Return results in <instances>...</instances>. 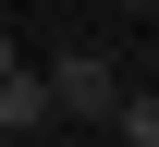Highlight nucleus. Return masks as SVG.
Wrapping results in <instances>:
<instances>
[{
	"label": "nucleus",
	"mask_w": 159,
	"mask_h": 147,
	"mask_svg": "<svg viewBox=\"0 0 159 147\" xmlns=\"http://www.w3.org/2000/svg\"><path fill=\"white\" fill-rule=\"evenodd\" d=\"M0 74H25V49H12V25H0Z\"/></svg>",
	"instance_id": "4"
},
{
	"label": "nucleus",
	"mask_w": 159,
	"mask_h": 147,
	"mask_svg": "<svg viewBox=\"0 0 159 147\" xmlns=\"http://www.w3.org/2000/svg\"><path fill=\"white\" fill-rule=\"evenodd\" d=\"M110 98H122L110 49H61V62H49V110H61V123H110Z\"/></svg>",
	"instance_id": "1"
},
{
	"label": "nucleus",
	"mask_w": 159,
	"mask_h": 147,
	"mask_svg": "<svg viewBox=\"0 0 159 147\" xmlns=\"http://www.w3.org/2000/svg\"><path fill=\"white\" fill-rule=\"evenodd\" d=\"M110 135H122V147H159V98H147V86L110 98Z\"/></svg>",
	"instance_id": "3"
},
{
	"label": "nucleus",
	"mask_w": 159,
	"mask_h": 147,
	"mask_svg": "<svg viewBox=\"0 0 159 147\" xmlns=\"http://www.w3.org/2000/svg\"><path fill=\"white\" fill-rule=\"evenodd\" d=\"M49 74H0V135H49Z\"/></svg>",
	"instance_id": "2"
}]
</instances>
